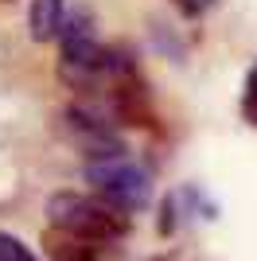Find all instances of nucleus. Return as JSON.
<instances>
[{
    "instance_id": "f257e3e1",
    "label": "nucleus",
    "mask_w": 257,
    "mask_h": 261,
    "mask_svg": "<svg viewBox=\"0 0 257 261\" xmlns=\"http://www.w3.org/2000/svg\"><path fill=\"white\" fill-rule=\"evenodd\" d=\"M59 78L74 90H90L101 86V59H106V47L97 43L94 35V16L86 8L66 12L63 32H59Z\"/></svg>"
},
{
    "instance_id": "f03ea898",
    "label": "nucleus",
    "mask_w": 257,
    "mask_h": 261,
    "mask_svg": "<svg viewBox=\"0 0 257 261\" xmlns=\"http://www.w3.org/2000/svg\"><path fill=\"white\" fill-rule=\"evenodd\" d=\"M47 218L51 226H63V230H74L82 238H94V242H113V238H125L128 234V215L109 203H97L90 195H78V191H55L47 199Z\"/></svg>"
},
{
    "instance_id": "7ed1b4c3",
    "label": "nucleus",
    "mask_w": 257,
    "mask_h": 261,
    "mask_svg": "<svg viewBox=\"0 0 257 261\" xmlns=\"http://www.w3.org/2000/svg\"><path fill=\"white\" fill-rule=\"evenodd\" d=\"M86 184L97 187V195L117 211H144L152 199V179L148 172L133 160H101L86 164Z\"/></svg>"
},
{
    "instance_id": "20e7f679",
    "label": "nucleus",
    "mask_w": 257,
    "mask_h": 261,
    "mask_svg": "<svg viewBox=\"0 0 257 261\" xmlns=\"http://www.w3.org/2000/svg\"><path fill=\"white\" fill-rule=\"evenodd\" d=\"M59 133H63L90 164L125 160V141H121L97 113H90V109H82V106H66L63 113H59Z\"/></svg>"
},
{
    "instance_id": "39448f33",
    "label": "nucleus",
    "mask_w": 257,
    "mask_h": 261,
    "mask_svg": "<svg viewBox=\"0 0 257 261\" xmlns=\"http://www.w3.org/2000/svg\"><path fill=\"white\" fill-rule=\"evenodd\" d=\"M43 253L51 261H101V242L94 238H82V234H74V230H63V226H47L39 238Z\"/></svg>"
},
{
    "instance_id": "423d86ee",
    "label": "nucleus",
    "mask_w": 257,
    "mask_h": 261,
    "mask_svg": "<svg viewBox=\"0 0 257 261\" xmlns=\"http://www.w3.org/2000/svg\"><path fill=\"white\" fill-rule=\"evenodd\" d=\"M63 20H66V0H32V8H28V35L35 43H51L63 32Z\"/></svg>"
},
{
    "instance_id": "0eeeda50",
    "label": "nucleus",
    "mask_w": 257,
    "mask_h": 261,
    "mask_svg": "<svg viewBox=\"0 0 257 261\" xmlns=\"http://www.w3.org/2000/svg\"><path fill=\"white\" fill-rule=\"evenodd\" d=\"M0 261H35V253L23 246L16 234H8V230H0Z\"/></svg>"
},
{
    "instance_id": "6e6552de",
    "label": "nucleus",
    "mask_w": 257,
    "mask_h": 261,
    "mask_svg": "<svg viewBox=\"0 0 257 261\" xmlns=\"http://www.w3.org/2000/svg\"><path fill=\"white\" fill-rule=\"evenodd\" d=\"M242 117H246L249 125H257V66L249 70V78H246V94H242Z\"/></svg>"
},
{
    "instance_id": "1a4fd4ad",
    "label": "nucleus",
    "mask_w": 257,
    "mask_h": 261,
    "mask_svg": "<svg viewBox=\"0 0 257 261\" xmlns=\"http://www.w3.org/2000/svg\"><path fill=\"white\" fill-rule=\"evenodd\" d=\"M171 207H175V203H171V195H168V199H164V211H160V222H156V230H160V234H171V230H175Z\"/></svg>"
}]
</instances>
